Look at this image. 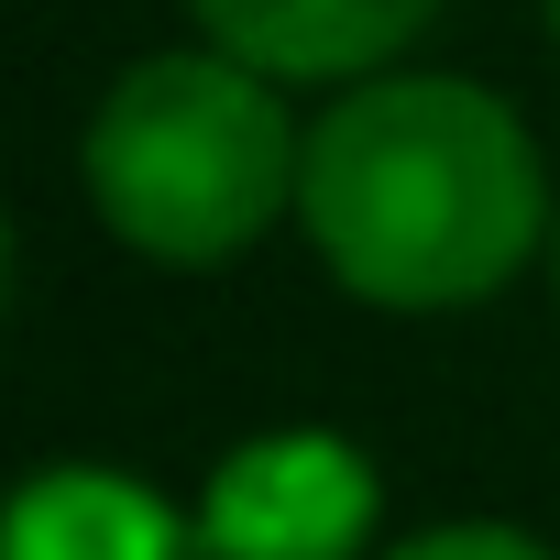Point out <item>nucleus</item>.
<instances>
[{"mask_svg":"<svg viewBox=\"0 0 560 560\" xmlns=\"http://www.w3.org/2000/svg\"><path fill=\"white\" fill-rule=\"evenodd\" d=\"M0 560H209L198 505L121 462H45L0 494Z\"/></svg>","mask_w":560,"mask_h":560,"instance_id":"39448f33","label":"nucleus"},{"mask_svg":"<svg viewBox=\"0 0 560 560\" xmlns=\"http://www.w3.org/2000/svg\"><path fill=\"white\" fill-rule=\"evenodd\" d=\"M538 12H549V45H560V0H538Z\"/></svg>","mask_w":560,"mask_h":560,"instance_id":"1a4fd4ad","label":"nucleus"},{"mask_svg":"<svg viewBox=\"0 0 560 560\" xmlns=\"http://www.w3.org/2000/svg\"><path fill=\"white\" fill-rule=\"evenodd\" d=\"M549 298H560V220H549Z\"/></svg>","mask_w":560,"mask_h":560,"instance_id":"6e6552de","label":"nucleus"},{"mask_svg":"<svg viewBox=\"0 0 560 560\" xmlns=\"http://www.w3.org/2000/svg\"><path fill=\"white\" fill-rule=\"evenodd\" d=\"M385 472L341 429H253L198 483L209 560H374Z\"/></svg>","mask_w":560,"mask_h":560,"instance_id":"7ed1b4c3","label":"nucleus"},{"mask_svg":"<svg viewBox=\"0 0 560 560\" xmlns=\"http://www.w3.org/2000/svg\"><path fill=\"white\" fill-rule=\"evenodd\" d=\"M549 165L483 78L451 67H385L330 89L308 121V187L298 231L341 298L385 319H451L549 264Z\"/></svg>","mask_w":560,"mask_h":560,"instance_id":"f257e3e1","label":"nucleus"},{"mask_svg":"<svg viewBox=\"0 0 560 560\" xmlns=\"http://www.w3.org/2000/svg\"><path fill=\"white\" fill-rule=\"evenodd\" d=\"M198 45L287 78V89H352L407 67V45L440 23V0H187Z\"/></svg>","mask_w":560,"mask_h":560,"instance_id":"20e7f679","label":"nucleus"},{"mask_svg":"<svg viewBox=\"0 0 560 560\" xmlns=\"http://www.w3.org/2000/svg\"><path fill=\"white\" fill-rule=\"evenodd\" d=\"M78 176L121 253L209 275L298 220L308 121H298L287 78H264L220 45H165L100 89V110L78 132Z\"/></svg>","mask_w":560,"mask_h":560,"instance_id":"f03ea898","label":"nucleus"},{"mask_svg":"<svg viewBox=\"0 0 560 560\" xmlns=\"http://www.w3.org/2000/svg\"><path fill=\"white\" fill-rule=\"evenodd\" d=\"M0 308H12V231H0Z\"/></svg>","mask_w":560,"mask_h":560,"instance_id":"0eeeda50","label":"nucleus"},{"mask_svg":"<svg viewBox=\"0 0 560 560\" xmlns=\"http://www.w3.org/2000/svg\"><path fill=\"white\" fill-rule=\"evenodd\" d=\"M374 560H560L538 527H505V516H440V527H407L385 538Z\"/></svg>","mask_w":560,"mask_h":560,"instance_id":"423d86ee","label":"nucleus"}]
</instances>
